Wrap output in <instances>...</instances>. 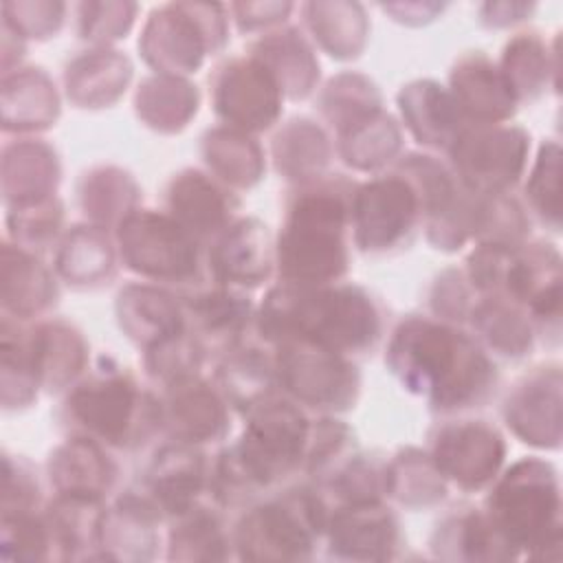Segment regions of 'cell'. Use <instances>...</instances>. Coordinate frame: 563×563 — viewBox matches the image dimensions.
I'll use <instances>...</instances> for the list:
<instances>
[{
    "label": "cell",
    "mask_w": 563,
    "mask_h": 563,
    "mask_svg": "<svg viewBox=\"0 0 563 563\" xmlns=\"http://www.w3.org/2000/svg\"><path fill=\"white\" fill-rule=\"evenodd\" d=\"M385 365L402 389L440 416L482 409L495 396L499 369L486 347L457 323L407 314L391 330Z\"/></svg>",
    "instance_id": "cell-1"
},
{
    "label": "cell",
    "mask_w": 563,
    "mask_h": 563,
    "mask_svg": "<svg viewBox=\"0 0 563 563\" xmlns=\"http://www.w3.org/2000/svg\"><path fill=\"white\" fill-rule=\"evenodd\" d=\"M385 319L380 303L356 284L288 286L266 290L255 312V334L268 345L310 343L347 358L376 350Z\"/></svg>",
    "instance_id": "cell-2"
},
{
    "label": "cell",
    "mask_w": 563,
    "mask_h": 563,
    "mask_svg": "<svg viewBox=\"0 0 563 563\" xmlns=\"http://www.w3.org/2000/svg\"><path fill=\"white\" fill-rule=\"evenodd\" d=\"M356 180L323 174L292 187L275 238V275L288 286H325L350 271V218Z\"/></svg>",
    "instance_id": "cell-3"
},
{
    "label": "cell",
    "mask_w": 563,
    "mask_h": 563,
    "mask_svg": "<svg viewBox=\"0 0 563 563\" xmlns=\"http://www.w3.org/2000/svg\"><path fill=\"white\" fill-rule=\"evenodd\" d=\"M59 422L68 435H86L108 449L136 451L163 431L161 396L145 389L128 367L99 356L95 367L64 394Z\"/></svg>",
    "instance_id": "cell-4"
},
{
    "label": "cell",
    "mask_w": 563,
    "mask_h": 563,
    "mask_svg": "<svg viewBox=\"0 0 563 563\" xmlns=\"http://www.w3.org/2000/svg\"><path fill=\"white\" fill-rule=\"evenodd\" d=\"M482 510L512 550L528 559H559L561 545V482L552 462L521 457L488 486Z\"/></svg>",
    "instance_id": "cell-5"
},
{
    "label": "cell",
    "mask_w": 563,
    "mask_h": 563,
    "mask_svg": "<svg viewBox=\"0 0 563 563\" xmlns=\"http://www.w3.org/2000/svg\"><path fill=\"white\" fill-rule=\"evenodd\" d=\"M330 504L312 484H295L257 499L242 510L233 534L238 559L282 561L312 559L323 543Z\"/></svg>",
    "instance_id": "cell-6"
},
{
    "label": "cell",
    "mask_w": 563,
    "mask_h": 563,
    "mask_svg": "<svg viewBox=\"0 0 563 563\" xmlns=\"http://www.w3.org/2000/svg\"><path fill=\"white\" fill-rule=\"evenodd\" d=\"M121 264L141 279L185 292L205 282V244L167 211H132L114 231Z\"/></svg>",
    "instance_id": "cell-7"
},
{
    "label": "cell",
    "mask_w": 563,
    "mask_h": 563,
    "mask_svg": "<svg viewBox=\"0 0 563 563\" xmlns=\"http://www.w3.org/2000/svg\"><path fill=\"white\" fill-rule=\"evenodd\" d=\"M229 42V7L169 2L156 7L141 31L139 53L156 75L189 77Z\"/></svg>",
    "instance_id": "cell-8"
},
{
    "label": "cell",
    "mask_w": 563,
    "mask_h": 563,
    "mask_svg": "<svg viewBox=\"0 0 563 563\" xmlns=\"http://www.w3.org/2000/svg\"><path fill=\"white\" fill-rule=\"evenodd\" d=\"M424 229L422 198L409 176L389 167L352 194L350 233L354 246L372 257L407 251Z\"/></svg>",
    "instance_id": "cell-9"
},
{
    "label": "cell",
    "mask_w": 563,
    "mask_h": 563,
    "mask_svg": "<svg viewBox=\"0 0 563 563\" xmlns=\"http://www.w3.org/2000/svg\"><path fill=\"white\" fill-rule=\"evenodd\" d=\"M273 350L277 389L306 411L334 416L356 405L361 374L352 358L310 343H279Z\"/></svg>",
    "instance_id": "cell-10"
},
{
    "label": "cell",
    "mask_w": 563,
    "mask_h": 563,
    "mask_svg": "<svg viewBox=\"0 0 563 563\" xmlns=\"http://www.w3.org/2000/svg\"><path fill=\"white\" fill-rule=\"evenodd\" d=\"M449 167L477 194H510L526 174L530 134L521 125H466L446 150Z\"/></svg>",
    "instance_id": "cell-11"
},
{
    "label": "cell",
    "mask_w": 563,
    "mask_h": 563,
    "mask_svg": "<svg viewBox=\"0 0 563 563\" xmlns=\"http://www.w3.org/2000/svg\"><path fill=\"white\" fill-rule=\"evenodd\" d=\"M211 106L222 125L257 134L271 130L284 110V90L253 55L220 62L209 77Z\"/></svg>",
    "instance_id": "cell-12"
},
{
    "label": "cell",
    "mask_w": 563,
    "mask_h": 563,
    "mask_svg": "<svg viewBox=\"0 0 563 563\" xmlns=\"http://www.w3.org/2000/svg\"><path fill=\"white\" fill-rule=\"evenodd\" d=\"M429 455L442 477L462 493L488 488L506 462V440L495 424L477 418H453L429 435Z\"/></svg>",
    "instance_id": "cell-13"
},
{
    "label": "cell",
    "mask_w": 563,
    "mask_h": 563,
    "mask_svg": "<svg viewBox=\"0 0 563 563\" xmlns=\"http://www.w3.org/2000/svg\"><path fill=\"white\" fill-rule=\"evenodd\" d=\"M209 479L211 460L202 446L167 440L152 455L136 490L169 521L209 497Z\"/></svg>",
    "instance_id": "cell-14"
},
{
    "label": "cell",
    "mask_w": 563,
    "mask_h": 563,
    "mask_svg": "<svg viewBox=\"0 0 563 563\" xmlns=\"http://www.w3.org/2000/svg\"><path fill=\"white\" fill-rule=\"evenodd\" d=\"M205 266L213 284L253 290L275 275V238L268 224L240 216L205 246Z\"/></svg>",
    "instance_id": "cell-15"
},
{
    "label": "cell",
    "mask_w": 563,
    "mask_h": 563,
    "mask_svg": "<svg viewBox=\"0 0 563 563\" xmlns=\"http://www.w3.org/2000/svg\"><path fill=\"white\" fill-rule=\"evenodd\" d=\"M323 543L332 559L387 561L398 556L402 530L385 499L352 501L330 508Z\"/></svg>",
    "instance_id": "cell-16"
},
{
    "label": "cell",
    "mask_w": 563,
    "mask_h": 563,
    "mask_svg": "<svg viewBox=\"0 0 563 563\" xmlns=\"http://www.w3.org/2000/svg\"><path fill=\"white\" fill-rule=\"evenodd\" d=\"M185 328L202 345L207 356H224L255 330V312L244 290L213 284L180 295Z\"/></svg>",
    "instance_id": "cell-17"
},
{
    "label": "cell",
    "mask_w": 563,
    "mask_h": 563,
    "mask_svg": "<svg viewBox=\"0 0 563 563\" xmlns=\"http://www.w3.org/2000/svg\"><path fill=\"white\" fill-rule=\"evenodd\" d=\"M510 433L534 449L561 446V365L543 363L526 372L501 409Z\"/></svg>",
    "instance_id": "cell-18"
},
{
    "label": "cell",
    "mask_w": 563,
    "mask_h": 563,
    "mask_svg": "<svg viewBox=\"0 0 563 563\" xmlns=\"http://www.w3.org/2000/svg\"><path fill=\"white\" fill-rule=\"evenodd\" d=\"M163 431L169 440L205 446L222 442L231 431V405L216 383L191 376L163 387Z\"/></svg>",
    "instance_id": "cell-19"
},
{
    "label": "cell",
    "mask_w": 563,
    "mask_h": 563,
    "mask_svg": "<svg viewBox=\"0 0 563 563\" xmlns=\"http://www.w3.org/2000/svg\"><path fill=\"white\" fill-rule=\"evenodd\" d=\"M165 211L207 246L240 218V198L209 172L189 167L169 178Z\"/></svg>",
    "instance_id": "cell-20"
},
{
    "label": "cell",
    "mask_w": 563,
    "mask_h": 563,
    "mask_svg": "<svg viewBox=\"0 0 563 563\" xmlns=\"http://www.w3.org/2000/svg\"><path fill=\"white\" fill-rule=\"evenodd\" d=\"M449 92L468 125L506 123L519 106L497 64L484 51H468L453 62Z\"/></svg>",
    "instance_id": "cell-21"
},
{
    "label": "cell",
    "mask_w": 563,
    "mask_h": 563,
    "mask_svg": "<svg viewBox=\"0 0 563 563\" xmlns=\"http://www.w3.org/2000/svg\"><path fill=\"white\" fill-rule=\"evenodd\" d=\"M26 345L40 391L66 394L88 372V343L64 319L26 323Z\"/></svg>",
    "instance_id": "cell-22"
},
{
    "label": "cell",
    "mask_w": 563,
    "mask_h": 563,
    "mask_svg": "<svg viewBox=\"0 0 563 563\" xmlns=\"http://www.w3.org/2000/svg\"><path fill=\"white\" fill-rule=\"evenodd\" d=\"M46 475L55 495L106 499L119 482V464L101 442L68 435L51 451Z\"/></svg>",
    "instance_id": "cell-23"
},
{
    "label": "cell",
    "mask_w": 563,
    "mask_h": 563,
    "mask_svg": "<svg viewBox=\"0 0 563 563\" xmlns=\"http://www.w3.org/2000/svg\"><path fill=\"white\" fill-rule=\"evenodd\" d=\"M114 233L92 222L73 224L55 246V275L73 290H99L110 286L119 271Z\"/></svg>",
    "instance_id": "cell-24"
},
{
    "label": "cell",
    "mask_w": 563,
    "mask_h": 563,
    "mask_svg": "<svg viewBox=\"0 0 563 563\" xmlns=\"http://www.w3.org/2000/svg\"><path fill=\"white\" fill-rule=\"evenodd\" d=\"M37 253L4 238L2 242V314L33 323L57 306L59 284Z\"/></svg>",
    "instance_id": "cell-25"
},
{
    "label": "cell",
    "mask_w": 563,
    "mask_h": 563,
    "mask_svg": "<svg viewBox=\"0 0 563 563\" xmlns=\"http://www.w3.org/2000/svg\"><path fill=\"white\" fill-rule=\"evenodd\" d=\"M165 519L136 488L121 493L103 512L99 559L150 561L158 554Z\"/></svg>",
    "instance_id": "cell-26"
},
{
    "label": "cell",
    "mask_w": 563,
    "mask_h": 563,
    "mask_svg": "<svg viewBox=\"0 0 563 563\" xmlns=\"http://www.w3.org/2000/svg\"><path fill=\"white\" fill-rule=\"evenodd\" d=\"M62 163L44 139L20 136L2 147V200L4 207H26L57 196Z\"/></svg>",
    "instance_id": "cell-27"
},
{
    "label": "cell",
    "mask_w": 563,
    "mask_h": 563,
    "mask_svg": "<svg viewBox=\"0 0 563 563\" xmlns=\"http://www.w3.org/2000/svg\"><path fill=\"white\" fill-rule=\"evenodd\" d=\"M114 308L121 332L141 350L185 330L180 295H174L158 284L136 282L123 286Z\"/></svg>",
    "instance_id": "cell-28"
},
{
    "label": "cell",
    "mask_w": 563,
    "mask_h": 563,
    "mask_svg": "<svg viewBox=\"0 0 563 563\" xmlns=\"http://www.w3.org/2000/svg\"><path fill=\"white\" fill-rule=\"evenodd\" d=\"M398 110L409 134L429 150H449L468 125L449 88L433 79H416L400 88Z\"/></svg>",
    "instance_id": "cell-29"
},
{
    "label": "cell",
    "mask_w": 563,
    "mask_h": 563,
    "mask_svg": "<svg viewBox=\"0 0 563 563\" xmlns=\"http://www.w3.org/2000/svg\"><path fill=\"white\" fill-rule=\"evenodd\" d=\"M213 383L231 409L244 416L255 402L279 391L273 345L249 336L218 358Z\"/></svg>",
    "instance_id": "cell-30"
},
{
    "label": "cell",
    "mask_w": 563,
    "mask_h": 563,
    "mask_svg": "<svg viewBox=\"0 0 563 563\" xmlns=\"http://www.w3.org/2000/svg\"><path fill=\"white\" fill-rule=\"evenodd\" d=\"M59 119V95L51 75L40 66H15L2 75L4 134L42 132Z\"/></svg>",
    "instance_id": "cell-31"
},
{
    "label": "cell",
    "mask_w": 563,
    "mask_h": 563,
    "mask_svg": "<svg viewBox=\"0 0 563 563\" xmlns=\"http://www.w3.org/2000/svg\"><path fill=\"white\" fill-rule=\"evenodd\" d=\"M132 79V62L112 46H92L73 57L64 68L68 99L84 110L110 108Z\"/></svg>",
    "instance_id": "cell-32"
},
{
    "label": "cell",
    "mask_w": 563,
    "mask_h": 563,
    "mask_svg": "<svg viewBox=\"0 0 563 563\" xmlns=\"http://www.w3.org/2000/svg\"><path fill=\"white\" fill-rule=\"evenodd\" d=\"M249 55L273 73L286 99L301 101L317 90L319 59L312 44L297 26H277L262 33L251 42Z\"/></svg>",
    "instance_id": "cell-33"
},
{
    "label": "cell",
    "mask_w": 563,
    "mask_h": 563,
    "mask_svg": "<svg viewBox=\"0 0 563 563\" xmlns=\"http://www.w3.org/2000/svg\"><path fill=\"white\" fill-rule=\"evenodd\" d=\"M431 552L444 561H510L517 559L501 541L486 512L477 506H457L446 512L429 539Z\"/></svg>",
    "instance_id": "cell-34"
},
{
    "label": "cell",
    "mask_w": 563,
    "mask_h": 563,
    "mask_svg": "<svg viewBox=\"0 0 563 563\" xmlns=\"http://www.w3.org/2000/svg\"><path fill=\"white\" fill-rule=\"evenodd\" d=\"M466 323L486 352L504 358L517 361L528 356L537 341V330L528 310L499 295L477 297Z\"/></svg>",
    "instance_id": "cell-35"
},
{
    "label": "cell",
    "mask_w": 563,
    "mask_h": 563,
    "mask_svg": "<svg viewBox=\"0 0 563 563\" xmlns=\"http://www.w3.org/2000/svg\"><path fill=\"white\" fill-rule=\"evenodd\" d=\"M334 152L356 172L389 169L402 154L400 123L383 108L336 130Z\"/></svg>",
    "instance_id": "cell-36"
},
{
    "label": "cell",
    "mask_w": 563,
    "mask_h": 563,
    "mask_svg": "<svg viewBox=\"0 0 563 563\" xmlns=\"http://www.w3.org/2000/svg\"><path fill=\"white\" fill-rule=\"evenodd\" d=\"M200 152L209 174L233 191L251 189L264 178L266 156L253 134L229 125H216L205 132Z\"/></svg>",
    "instance_id": "cell-37"
},
{
    "label": "cell",
    "mask_w": 563,
    "mask_h": 563,
    "mask_svg": "<svg viewBox=\"0 0 563 563\" xmlns=\"http://www.w3.org/2000/svg\"><path fill=\"white\" fill-rule=\"evenodd\" d=\"M271 154L275 169L292 185H299L328 174L334 143L314 119L295 117L273 136Z\"/></svg>",
    "instance_id": "cell-38"
},
{
    "label": "cell",
    "mask_w": 563,
    "mask_h": 563,
    "mask_svg": "<svg viewBox=\"0 0 563 563\" xmlns=\"http://www.w3.org/2000/svg\"><path fill=\"white\" fill-rule=\"evenodd\" d=\"M167 530V559L176 561H213L233 556V534L227 528L222 508L211 501L172 517Z\"/></svg>",
    "instance_id": "cell-39"
},
{
    "label": "cell",
    "mask_w": 563,
    "mask_h": 563,
    "mask_svg": "<svg viewBox=\"0 0 563 563\" xmlns=\"http://www.w3.org/2000/svg\"><path fill=\"white\" fill-rule=\"evenodd\" d=\"M303 22L314 44L332 59L350 62L363 55L369 22L358 2H308L301 7Z\"/></svg>",
    "instance_id": "cell-40"
},
{
    "label": "cell",
    "mask_w": 563,
    "mask_h": 563,
    "mask_svg": "<svg viewBox=\"0 0 563 563\" xmlns=\"http://www.w3.org/2000/svg\"><path fill=\"white\" fill-rule=\"evenodd\" d=\"M504 81L508 84L517 103L534 101L545 90L550 79L559 77L556 51L537 31H521L510 37L497 64Z\"/></svg>",
    "instance_id": "cell-41"
},
{
    "label": "cell",
    "mask_w": 563,
    "mask_h": 563,
    "mask_svg": "<svg viewBox=\"0 0 563 563\" xmlns=\"http://www.w3.org/2000/svg\"><path fill=\"white\" fill-rule=\"evenodd\" d=\"M200 106V92L187 77L150 75L134 95L139 121L154 132L176 134L189 125Z\"/></svg>",
    "instance_id": "cell-42"
},
{
    "label": "cell",
    "mask_w": 563,
    "mask_h": 563,
    "mask_svg": "<svg viewBox=\"0 0 563 563\" xmlns=\"http://www.w3.org/2000/svg\"><path fill=\"white\" fill-rule=\"evenodd\" d=\"M77 200L86 222L114 231L139 209L141 187L130 172L114 165H101L81 176Z\"/></svg>",
    "instance_id": "cell-43"
},
{
    "label": "cell",
    "mask_w": 563,
    "mask_h": 563,
    "mask_svg": "<svg viewBox=\"0 0 563 563\" xmlns=\"http://www.w3.org/2000/svg\"><path fill=\"white\" fill-rule=\"evenodd\" d=\"M449 482L433 464L429 451L405 446L385 462V499L402 508L427 510L442 504Z\"/></svg>",
    "instance_id": "cell-44"
},
{
    "label": "cell",
    "mask_w": 563,
    "mask_h": 563,
    "mask_svg": "<svg viewBox=\"0 0 563 563\" xmlns=\"http://www.w3.org/2000/svg\"><path fill=\"white\" fill-rule=\"evenodd\" d=\"M2 347V409L20 411L37 398V380L26 345V323L4 317L0 325Z\"/></svg>",
    "instance_id": "cell-45"
},
{
    "label": "cell",
    "mask_w": 563,
    "mask_h": 563,
    "mask_svg": "<svg viewBox=\"0 0 563 563\" xmlns=\"http://www.w3.org/2000/svg\"><path fill=\"white\" fill-rule=\"evenodd\" d=\"M380 108L383 97L378 86L361 73H341L332 77L319 95V110L334 130Z\"/></svg>",
    "instance_id": "cell-46"
},
{
    "label": "cell",
    "mask_w": 563,
    "mask_h": 563,
    "mask_svg": "<svg viewBox=\"0 0 563 563\" xmlns=\"http://www.w3.org/2000/svg\"><path fill=\"white\" fill-rule=\"evenodd\" d=\"M526 211L552 231L561 227V147L543 141L523 183Z\"/></svg>",
    "instance_id": "cell-47"
},
{
    "label": "cell",
    "mask_w": 563,
    "mask_h": 563,
    "mask_svg": "<svg viewBox=\"0 0 563 563\" xmlns=\"http://www.w3.org/2000/svg\"><path fill=\"white\" fill-rule=\"evenodd\" d=\"M64 220V202L57 196L26 207H11L7 209V240L40 255L59 244L66 233Z\"/></svg>",
    "instance_id": "cell-48"
},
{
    "label": "cell",
    "mask_w": 563,
    "mask_h": 563,
    "mask_svg": "<svg viewBox=\"0 0 563 563\" xmlns=\"http://www.w3.org/2000/svg\"><path fill=\"white\" fill-rule=\"evenodd\" d=\"M0 556L4 561H59L55 537L42 508L2 515Z\"/></svg>",
    "instance_id": "cell-49"
},
{
    "label": "cell",
    "mask_w": 563,
    "mask_h": 563,
    "mask_svg": "<svg viewBox=\"0 0 563 563\" xmlns=\"http://www.w3.org/2000/svg\"><path fill=\"white\" fill-rule=\"evenodd\" d=\"M207 358H209L207 352L187 332V328L183 332L172 334L165 341L143 350L145 374L161 387L174 385V383L191 378V376H200Z\"/></svg>",
    "instance_id": "cell-50"
},
{
    "label": "cell",
    "mask_w": 563,
    "mask_h": 563,
    "mask_svg": "<svg viewBox=\"0 0 563 563\" xmlns=\"http://www.w3.org/2000/svg\"><path fill=\"white\" fill-rule=\"evenodd\" d=\"M356 451L354 431L343 420L334 416H319L312 420L301 475L310 482H321Z\"/></svg>",
    "instance_id": "cell-51"
},
{
    "label": "cell",
    "mask_w": 563,
    "mask_h": 563,
    "mask_svg": "<svg viewBox=\"0 0 563 563\" xmlns=\"http://www.w3.org/2000/svg\"><path fill=\"white\" fill-rule=\"evenodd\" d=\"M75 9L79 40L110 46L130 33L139 7L134 2H81Z\"/></svg>",
    "instance_id": "cell-52"
},
{
    "label": "cell",
    "mask_w": 563,
    "mask_h": 563,
    "mask_svg": "<svg viewBox=\"0 0 563 563\" xmlns=\"http://www.w3.org/2000/svg\"><path fill=\"white\" fill-rule=\"evenodd\" d=\"M2 24L24 40H51L66 20L68 4L64 2H2Z\"/></svg>",
    "instance_id": "cell-53"
},
{
    "label": "cell",
    "mask_w": 563,
    "mask_h": 563,
    "mask_svg": "<svg viewBox=\"0 0 563 563\" xmlns=\"http://www.w3.org/2000/svg\"><path fill=\"white\" fill-rule=\"evenodd\" d=\"M42 504V486L33 464L20 455H2V515L13 512H31L40 510Z\"/></svg>",
    "instance_id": "cell-54"
},
{
    "label": "cell",
    "mask_w": 563,
    "mask_h": 563,
    "mask_svg": "<svg viewBox=\"0 0 563 563\" xmlns=\"http://www.w3.org/2000/svg\"><path fill=\"white\" fill-rule=\"evenodd\" d=\"M477 297L479 295L473 290L462 268H444L431 286L429 306L433 317L462 325L466 323Z\"/></svg>",
    "instance_id": "cell-55"
},
{
    "label": "cell",
    "mask_w": 563,
    "mask_h": 563,
    "mask_svg": "<svg viewBox=\"0 0 563 563\" xmlns=\"http://www.w3.org/2000/svg\"><path fill=\"white\" fill-rule=\"evenodd\" d=\"M295 9L292 2H235L229 7L233 13V22L238 31L253 33V31H273L282 26L288 13Z\"/></svg>",
    "instance_id": "cell-56"
},
{
    "label": "cell",
    "mask_w": 563,
    "mask_h": 563,
    "mask_svg": "<svg viewBox=\"0 0 563 563\" xmlns=\"http://www.w3.org/2000/svg\"><path fill=\"white\" fill-rule=\"evenodd\" d=\"M537 4L526 2H486L479 7V22L488 29H504L523 22Z\"/></svg>",
    "instance_id": "cell-57"
},
{
    "label": "cell",
    "mask_w": 563,
    "mask_h": 563,
    "mask_svg": "<svg viewBox=\"0 0 563 563\" xmlns=\"http://www.w3.org/2000/svg\"><path fill=\"white\" fill-rule=\"evenodd\" d=\"M380 9L389 15L391 20L407 24V26H420L427 22H433L438 13L446 9V4H435V2H405V4H380Z\"/></svg>",
    "instance_id": "cell-58"
}]
</instances>
